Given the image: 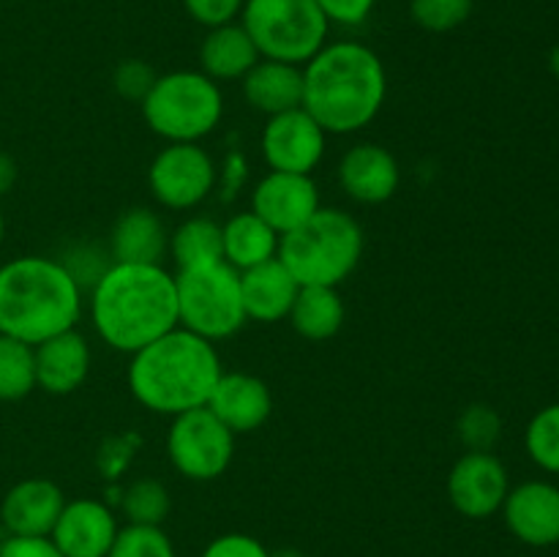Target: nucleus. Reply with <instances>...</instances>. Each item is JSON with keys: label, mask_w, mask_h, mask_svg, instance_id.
Masks as SVG:
<instances>
[{"label": "nucleus", "mask_w": 559, "mask_h": 557, "mask_svg": "<svg viewBox=\"0 0 559 557\" xmlns=\"http://www.w3.org/2000/svg\"><path fill=\"white\" fill-rule=\"evenodd\" d=\"M91 315L109 347L134 355L178 328L175 276L162 265L112 262L93 284Z\"/></svg>", "instance_id": "obj_1"}, {"label": "nucleus", "mask_w": 559, "mask_h": 557, "mask_svg": "<svg viewBox=\"0 0 559 557\" xmlns=\"http://www.w3.org/2000/svg\"><path fill=\"white\" fill-rule=\"evenodd\" d=\"M385 93V66L366 44H325L304 66V109L325 134L364 129L377 118Z\"/></svg>", "instance_id": "obj_2"}, {"label": "nucleus", "mask_w": 559, "mask_h": 557, "mask_svg": "<svg viewBox=\"0 0 559 557\" xmlns=\"http://www.w3.org/2000/svg\"><path fill=\"white\" fill-rule=\"evenodd\" d=\"M222 375L213 342L186 328H173L136 349L129 366V388L136 402L153 413L180 415L205 407Z\"/></svg>", "instance_id": "obj_3"}, {"label": "nucleus", "mask_w": 559, "mask_h": 557, "mask_svg": "<svg viewBox=\"0 0 559 557\" xmlns=\"http://www.w3.org/2000/svg\"><path fill=\"white\" fill-rule=\"evenodd\" d=\"M82 293L69 268L49 257H16L0 268V333L41 344L80 320Z\"/></svg>", "instance_id": "obj_4"}, {"label": "nucleus", "mask_w": 559, "mask_h": 557, "mask_svg": "<svg viewBox=\"0 0 559 557\" xmlns=\"http://www.w3.org/2000/svg\"><path fill=\"white\" fill-rule=\"evenodd\" d=\"M364 254V229L338 208H320L278 238V260L300 287H338Z\"/></svg>", "instance_id": "obj_5"}, {"label": "nucleus", "mask_w": 559, "mask_h": 557, "mask_svg": "<svg viewBox=\"0 0 559 557\" xmlns=\"http://www.w3.org/2000/svg\"><path fill=\"white\" fill-rule=\"evenodd\" d=\"M224 112L216 82L202 71H173L156 76L142 98V115L158 137L169 142H197L211 134Z\"/></svg>", "instance_id": "obj_6"}, {"label": "nucleus", "mask_w": 559, "mask_h": 557, "mask_svg": "<svg viewBox=\"0 0 559 557\" xmlns=\"http://www.w3.org/2000/svg\"><path fill=\"white\" fill-rule=\"evenodd\" d=\"M240 16L260 58L293 66L309 63L331 27L314 0H246Z\"/></svg>", "instance_id": "obj_7"}, {"label": "nucleus", "mask_w": 559, "mask_h": 557, "mask_svg": "<svg viewBox=\"0 0 559 557\" xmlns=\"http://www.w3.org/2000/svg\"><path fill=\"white\" fill-rule=\"evenodd\" d=\"M178 293V325L197 336L216 342L233 336L246 322L240 273L229 262L183 268L175 276Z\"/></svg>", "instance_id": "obj_8"}, {"label": "nucleus", "mask_w": 559, "mask_h": 557, "mask_svg": "<svg viewBox=\"0 0 559 557\" xmlns=\"http://www.w3.org/2000/svg\"><path fill=\"white\" fill-rule=\"evenodd\" d=\"M167 453L186 478L211 481L233 462L235 435L207 407L186 410L169 426Z\"/></svg>", "instance_id": "obj_9"}, {"label": "nucleus", "mask_w": 559, "mask_h": 557, "mask_svg": "<svg viewBox=\"0 0 559 557\" xmlns=\"http://www.w3.org/2000/svg\"><path fill=\"white\" fill-rule=\"evenodd\" d=\"M216 180V167L197 142H169L147 169V183L162 205L183 211L205 200Z\"/></svg>", "instance_id": "obj_10"}, {"label": "nucleus", "mask_w": 559, "mask_h": 557, "mask_svg": "<svg viewBox=\"0 0 559 557\" xmlns=\"http://www.w3.org/2000/svg\"><path fill=\"white\" fill-rule=\"evenodd\" d=\"M262 153L273 173L309 175L325 153V131L304 107L271 115L262 131Z\"/></svg>", "instance_id": "obj_11"}, {"label": "nucleus", "mask_w": 559, "mask_h": 557, "mask_svg": "<svg viewBox=\"0 0 559 557\" xmlns=\"http://www.w3.org/2000/svg\"><path fill=\"white\" fill-rule=\"evenodd\" d=\"M448 495L464 517H491L508 497L506 467L491 451L464 453L448 475Z\"/></svg>", "instance_id": "obj_12"}, {"label": "nucleus", "mask_w": 559, "mask_h": 557, "mask_svg": "<svg viewBox=\"0 0 559 557\" xmlns=\"http://www.w3.org/2000/svg\"><path fill=\"white\" fill-rule=\"evenodd\" d=\"M251 205L267 227L276 229L278 235H287L320 211V191L309 175L271 169V175L257 183Z\"/></svg>", "instance_id": "obj_13"}, {"label": "nucleus", "mask_w": 559, "mask_h": 557, "mask_svg": "<svg viewBox=\"0 0 559 557\" xmlns=\"http://www.w3.org/2000/svg\"><path fill=\"white\" fill-rule=\"evenodd\" d=\"M115 535V517L104 502L74 500L63 506L49 538L63 557H107Z\"/></svg>", "instance_id": "obj_14"}, {"label": "nucleus", "mask_w": 559, "mask_h": 557, "mask_svg": "<svg viewBox=\"0 0 559 557\" xmlns=\"http://www.w3.org/2000/svg\"><path fill=\"white\" fill-rule=\"evenodd\" d=\"M506 522L530 546L559 544V489L546 481H530L508 491Z\"/></svg>", "instance_id": "obj_15"}, {"label": "nucleus", "mask_w": 559, "mask_h": 557, "mask_svg": "<svg viewBox=\"0 0 559 557\" xmlns=\"http://www.w3.org/2000/svg\"><path fill=\"white\" fill-rule=\"evenodd\" d=\"M66 500L58 484L47 478H27L11 486L0 506V522L9 535H49Z\"/></svg>", "instance_id": "obj_16"}, {"label": "nucleus", "mask_w": 559, "mask_h": 557, "mask_svg": "<svg viewBox=\"0 0 559 557\" xmlns=\"http://www.w3.org/2000/svg\"><path fill=\"white\" fill-rule=\"evenodd\" d=\"M233 435L260 429L273 410L271 391L254 375H222L205 404Z\"/></svg>", "instance_id": "obj_17"}, {"label": "nucleus", "mask_w": 559, "mask_h": 557, "mask_svg": "<svg viewBox=\"0 0 559 557\" xmlns=\"http://www.w3.org/2000/svg\"><path fill=\"white\" fill-rule=\"evenodd\" d=\"M338 180L353 200L377 205V202H385L396 194L399 164L385 147L364 142V145H355L344 153L342 164H338Z\"/></svg>", "instance_id": "obj_18"}, {"label": "nucleus", "mask_w": 559, "mask_h": 557, "mask_svg": "<svg viewBox=\"0 0 559 557\" xmlns=\"http://www.w3.org/2000/svg\"><path fill=\"white\" fill-rule=\"evenodd\" d=\"M36 386L47 393L63 396L76 391L85 382L91 369V349L82 333L71 331L58 333L47 342L36 344Z\"/></svg>", "instance_id": "obj_19"}, {"label": "nucleus", "mask_w": 559, "mask_h": 557, "mask_svg": "<svg viewBox=\"0 0 559 557\" xmlns=\"http://www.w3.org/2000/svg\"><path fill=\"white\" fill-rule=\"evenodd\" d=\"M298 289L300 284L295 282L293 273L284 268L278 257L240 273L243 309L246 317H251V320L276 322L282 317H289V309L298 298Z\"/></svg>", "instance_id": "obj_20"}, {"label": "nucleus", "mask_w": 559, "mask_h": 557, "mask_svg": "<svg viewBox=\"0 0 559 557\" xmlns=\"http://www.w3.org/2000/svg\"><path fill=\"white\" fill-rule=\"evenodd\" d=\"M243 96L265 115H282L304 107V69L282 60H257L243 76Z\"/></svg>", "instance_id": "obj_21"}, {"label": "nucleus", "mask_w": 559, "mask_h": 557, "mask_svg": "<svg viewBox=\"0 0 559 557\" xmlns=\"http://www.w3.org/2000/svg\"><path fill=\"white\" fill-rule=\"evenodd\" d=\"M167 229L162 218L147 208H134L118 218L112 229L115 262H134V265H162L167 254Z\"/></svg>", "instance_id": "obj_22"}, {"label": "nucleus", "mask_w": 559, "mask_h": 557, "mask_svg": "<svg viewBox=\"0 0 559 557\" xmlns=\"http://www.w3.org/2000/svg\"><path fill=\"white\" fill-rule=\"evenodd\" d=\"M200 60H202V74L216 80H243L251 69L260 60L254 42L246 33L243 25H229L211 27V33L205 36L200 47Z\"/></svg>", "instance_id": "obj_23"}, {"label": "nucleus", "mask_w": 559, "mask_h": 557, "mask_svg": "<svg viewBox=\"0 0 559 557\" xmlns=\"http://www.w3.org/2000/svg\"><path fill=\"white\" fill-rule=\"evenodd\" d=\"M224 262L235 271H249L278 254V233L267 227L254 211L238 213L222 227Z\"/></svg>", "instance_id": "obj_24"}, {"label": "nucleus", "mask_w": 559, "mask_h": 557, "mask_svg": "<svg viewBox=\"0 0 559 557\" xmlns=\"http://www.w3.org/2000/svg\"><path fill=\"white\" fill-rule=\"evenodd\" d=\"M289 320L300 336L311 342H322L342 331L344 325V300L336 287H300Z\"/></svg>", "instance_id": "obj_25"}, {"label": "nucleus", "mask_w": 559, "mask_h": 557, "mask_svg": "<svg viewBox=\"0 0 559 557\" xmlns=\"http://www.w3.org/2000/svg\"><path fill=\"white\" fill-rule=\"evenodd\" d=\"M178 268H197L224 260V233L213 218H189L169 240Z\"/></svg>", "instance_id": "obj_26"}, {"label": "nucleus", "mask_w": 559, "mask_h": 557, "mask_svg": "<svg viewBox=\"0 0 559 557\" xmlns=\"http://www.w3.org/2000/svg\"><path fill=\"white\" fill-rule=\"evenodd\" d=\"M36 388V349L33 344L0 333V399L16 402Z\"/></svg>", "instance_id": "obj_27"}, {"label": "nucleus", "mask_w": 559, "mask_h": 557, "mask_svg": "<svg viewBox=\"0 0 559 557\" xmlns=\"http://www.w3.org/2000/svg\"><path fill=\"white\" fill-rule=\"evenodd\" d=\"M123 513L129 517L131 524H153V528H158L169 513V491L153 478L136 481L126 489Z\"/></svg>", "instance_id": "obj_28"}, {"label": "nucleus", "mask_w": 559, "mask_h": 557, "mask_svg": "<svg viewBox=\"0 0 559 557\" xmlns=\"http://www.w3.org/2000/svg\"><path fill=\"white\" fill-rule=\"evenodd\" d=\"M527 451L535 464L559 475V404L544 407L530 420Z\"/></svg>", "instance_id": "obj_29"}, {"label": "nucleus", "mask_w": 559, "mask_h": 557, "mask_svg": "<svg viewBox=\"0 0 559 557\" xmlns=\"http://www.w3.org/2000/svg\"><path fill=\"white\" fill-rule=\"evenodd\" d=\"M107 557H175L173 541L153 524H129L118 530Z\"/></svg>", "instance_id": "obj_30"}, {"label": "nucleus", "mask_w": 559, "mask_h": 557, "mask_svg": "<svg viewBox=\"0 0 559 557\" xmlns=\"http://www.w3.org/2000/svg\"><path fill=\"white\" fill-rule=\"evenodd\" d=\"M409 14L424 31L448 33L473 14V0H409Z\"/></svg>", "instance_id": "obj_31"}, {"label": "nucleus", "mask_w": 559, "mask_h": 557, "mask_svg": "<svg viewBox=\"0 0 559 557\" xmlns=\"http://www.w3.org/2000/svg\"><path fill=\"white\" fill-rule=\"evenodd\" d=\"M500 415L486 404H473L459 418V437L469 451H491V446L500 440Z\"/></svg>", "instance_id": "obj_32"}, {"label": "nucleus", "mask_w": 559, "mask_h": 557, "mask_svg": "<svg viewBox=\"0 0 559 557\" xmlns=\"http://www.w3.org/2000/svg\"><path fill=\"white\" fill-rule=\"evenodd\" d=\"M246 0H183L186 14L205 27H222L240 16Z\"/></svg>", "instance_id": "obj_33"}, {"label": "nucleus", "mask_w": 559, "mask_h": 557, "mask_svg": "<svg viewBox=\"0 0 559 557\" xmlns=\"http://www.w3.org/2000/svg\"><path fill=\"white\" fill-rule=\"evenodd\" d=\"M153 82H156V74L142 60H123L118 66V71H115V87H118V93L126 98H134V102H142L147 96Z\"/></svg>", "instance_id": "obj_34"}, {"label": "nucleus", "mask_w": 559, "mask_h": 557, "mask_svg": "<svg viewBox=\"0 0 559 557\" xmlns=\"http://www.w3.org/2000/svg\"><path fill=\"white\" fill-rule=\"evenodd\" d=\"M0 557H63L49 535H5Z\"/></svg>", "instance_id": "obj_35"}, {"label": "nucleus", "mask_w": 559, "mask_h": 557, "mask_svg": "<svg viewBox=\"0 0 559 557\" xmlns=\"http://www.w3.org/2000/svg\"><path fill=\"white\" fill-rule=\"evenodd\" d=\"M322 14L338 25H360L371 14L377 0H314Z\"/></svg>", "instance_id": "obj_36"}, {"label": "nucleus", "mask_w": 559, "mask_h": 557, "mask_svg": "<svg viewBox=\"0 0 559 557\" xmlns=\"http://www.w3.org/2000/svg\"><path fill=\"white\" fill-rule=\"evenodd\" d=\"M202 557H271L265 546L251 535H222L213 541Z\"/></svg>", "instance_id": "obj_37"}, {"label": "nucleus", "mask_w": 559, "mask_h": 557, "mask_svg": "<svg viewBox=\"0 0 559 557\" xmlns=\"http://www.w3.org/2000/svg\"><path fill=\"white\" fill-rule=\"evenodd\" d=\"M16 180V164L14 158L5 156V153H0V194H5V191L14 186Z\"/></svg>", "instance_id": "obj_38"}, {"label": "nucleus", "mask_w": 559, "mask_h": 557, "mask_svg": "<svg viewBox=\"0 0 559 557\" xmlns=\"http://www.w3.org/2000/svg\"><path fill=\"white\" fill-rule=\"evenodd\" d=\"M549 63H551V71H555V74L559 76V47H555V52H551Z\"/></svg>", "instance_id": "obj_39"}, {"label": "nucleus", "mask_w": 559, "mask_h": 557, "mask_svg": "<svg viewBox=\"0 0 559 557\" xmlns=\"http://www.w3.org/2000/svg\"><path fill=\"white\" fill-rule=\"evenodd\" d=\"M3 229H5V224H3V213H0V240H3Z\"/></svg>", "instance_id": "obj_40"}]
</instances>
